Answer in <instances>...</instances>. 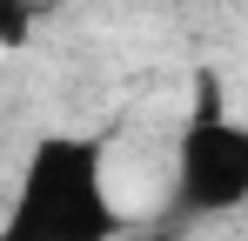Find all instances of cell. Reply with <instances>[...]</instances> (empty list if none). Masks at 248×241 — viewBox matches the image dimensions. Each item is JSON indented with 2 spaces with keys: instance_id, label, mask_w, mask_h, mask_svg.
<instances>
[{
  "instance_id": "1",
  "label": "cell",
  "mask_w": 248,
  "mask_h": 241,
  "mask_svg": "<svg viewBox=\"0 0 248 241\" xmlns=\"http://www.w3.org/2000/svg\"><path fill=\"white\" fill-rule=\"evenodd\" d=\"M127 208L114 195V148L94 127H41L20 154L0 241H121Z\"/></svg>"
},
{
  "instance_id": "2",
  "label": "cell",
  "mask_w": 248,
  "mask_h": 241,
  "mask_svg": "<svg viewBox=\"0 0 248 241\" xmlns=\"http://www.w3.org/2000/svg\"><path fill=\"white\" fill-rule=\"evenodd\" d=\"M248 208V114L228 101L215 67H195L188 114L168 167V228H202Z\"/></svg>"
}]
</instances>
